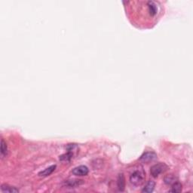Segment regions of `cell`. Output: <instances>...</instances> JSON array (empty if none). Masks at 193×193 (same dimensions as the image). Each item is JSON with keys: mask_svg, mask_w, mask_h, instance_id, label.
Returning <instances> with one entry per match:
<instances>
[{"mask_svg": "<svg viewBox=\"0 0 193 193\" xmlns=\"http://www.w3.org/2000/svg\"><path fill=\"white\" fill-rule=\"evenodd\" d=\"M1 191L3 192H8V193H15L19 192V189L14 186H12L8 184H3L1 185Z\"/></svg>", "mask_w": 193, "mask_h": 193, "instance_id": "8", "label": "cell"}, {"mask_svg": "<svg viewBox=\"0 0 193 193\" xmlns=\"http://www.w3.org/2000/svg\"><path fill=\"white\" fill-rule=\"evenodd\" d=\"M78 152V146H76V144H69L67 146V152L60 156V160L66 161H70L75 154H76Z\"/></svg>", "mask_w": 193, "mask_h": 193, "instance_id": "2", "label": "cell"}, {"mask_svg": "<svg viewBox=\"0 0 193 193\" xmlns=\"http://www.w3.org/2000/svg\"><path fill=\"white\" fill-rule=\"evenodd\" d=\"M146 178V174L142 167L140 168H137L133 170V172L130 175V182L132 185L135 186H139L143 183Z\"/></svg>", "mask_w": 193, "mask_h": 193, "instance_id": "1", "label": "cell"}, {"mask_svg": "<svg viewBox=\"0 0 193 193\" xmlns=\"http://www.w3.org/2000/svg\"><path fill=\"white\" fill-rule=\"evenodd\" d=\"M118 188L120 191H124V186H125V181H124V176L123 174H119L118 176V181H117Z\"/></svg>", "mask_w": 193, "mask_h": 193, "instance_id": "10", "label": "cell"}, {"mask_svg": "<svg viewBox=\"0 0 193 193\" xmlns=\"http://www.w3.org/2000/svg\"><path fill=\"white\" fill-rule=\"evenodd\" d=\"M147 7H148V12L151 16H155L157 14L158 7L155 3L152 1L147 2Z\"/></svg>", "mask_w": 193, "mask_h": 193, "instance_id": "6", "label": "cell"}, {"mask_svg": "<svg viewBox=\"0 0 193 193\" xmlns=\"http://www.w3.org/2000/svg\"><path fill=\"white\" fill-rule=\"evenodd\" d=\"M168 167L165 163H158L150 168V174L153 177H158L160 174L168 170Z\"/></svg>", "mask_w": 193, "mask_h": 193, "instance_id": "3", "label": "cell"}, {"mask_svg": "<svg viewBox=\"0 0 193 193\" xmlns=\"http://www.w3.org/2000/svg\"><path fill=\"white\" fill-rule=\"evenodd\" d=\"M182 190V185L179 182H175L173 183L171 189H170V192H180Z\"/></svg>", "mask_w": 193, "mask_h": 193, "instance_id": "14", "label": "cell"}, {"mask_svg": "<svg viewBox=\"0 0 193 193\" xmlns=\"http://www.w3.org/2000/svg\"><path fill=\"white\" fill-rule=\"evenodd\" d=\"M0 150H1L2 157H5V156L7 155V153H8V147H7L6 143L5 142V140L3 139H2L1 140V148H0Z\"/></svg>", "mask_w": 193, "mask_h": 193, "instance_id": "13", "label": "cell"}, {"mask_svg": "<svg viewBox=\"0 0 193 193\" xmlns=\"http://www.w3.org/2000/svg\"><path fill=\"white\" fill-rule=\"evenodd\" d=\"M157 159V155L153 152H144L140 158V161H141L142 162L148 163L150 161H154Z\"/></svg>", "mask_w": 193, "mask_h": 193, "instance_id": "4", "label": "cell"}, {"mask_svg": "<svg viewBox=\"0 0 193 193\" xmlns=\"http://www.w3.org/2000/svg\"><path fill=\"white\" fill-rule=\"evenodd\" d=\"M88 167L84 166V165H80V166L76 167L72 170V173H73V175L75 176H86L88 174Z\"/></svg>", "mask_w": 193, "mask_h": 193, "instance_id": "5", "label": "cell"}, {"mask_svg": "<svg viewBox=\"0 0 193 193\" xmlns=\"http://www.w3.org/2000/svg\"><path fill=\"white\" fill-rule=\"evenodd\" d=\"M155 182L152 180H150L146 183V185L143 187V189H142V192L146 193L152 192H153L154 189H155Z\"/></svg>", "mask_w": 193, "mask_h": 193, "instance_id": "9", "label": "cell"}, {"mask_svg": "<svg viewBox=\"0 0 193 193\" xmlns=\"http://www.w3.org/2000/svg\"><path fill=\"white\" fill-rule=\"evenodd\" d=\"M164 181L165 184L167 185H172L173 183H174L176 182V177L174 174H168L165 177Z\"/></svg>", "mask_w": 193, "mask_h": 193, "instance_id": "12", "label": "cell"}, {"mask_svg": "<svg viewBox=\"0 0 193 193\" xmlns=\"http://www.w3.org/2000/svg\"><path fill=\"white\" fill-rule=\"evenodd\" d=\"M84 183L83 180H69L65 182L66 186L69 187V188H75V187L79 186Z\"/></svg>", "mask_w": 193, "mask_h": 193, "instance_id": "7", "label": "cell"}, {"mask_svg": "<svg viewBox=\"0 0 193 193\" xmlns=\"http://www.w3.org/2000/svg\"><path fill=\"white\" fill-rule=\"evenodd\" d=\"M55 168H56V165H51V166L48 167V168H47L46 169H45V170H42V171L39 172L38 175L41 176H49L50 174H51L54 171Z\"/></svg>", "mask_w": 193, "mask_h": 193, "instance_id": "11", "label": "cell"}]
</instances>
